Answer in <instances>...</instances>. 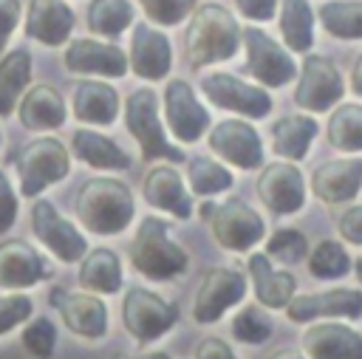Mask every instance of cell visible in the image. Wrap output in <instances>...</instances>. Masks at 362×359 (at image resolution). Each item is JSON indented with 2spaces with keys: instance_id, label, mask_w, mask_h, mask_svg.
<instances>
[{
  "instance_id": "1",
  "label": "cell",
  "mask_w": 362,
  "mask_h": 359,
  "mask_svg": "<svg viewBox=\"0 0 362 359\" xmlns=\"http://www.w3.org/2000/svg\"><path fill=\"white\" fill-rule=\"evenodd\" d=\"M240 37L243 31L238 28L235 17L223 6L206 3L195 8L187 25V37H184V54H187L189 68L232 59L240 45Z\"/></svg>"
},
{
  "instance_id": "12",
  "label": "cell",
  "mask_w": 362,
  "mask_h": 359,
  "mask_svg": "<svg viewBox=\"0 0 362 359\" xmlns=\"http://www.w3.org/2000/svg\"><path fill=\"white\" fill-rule=\"evenodd\" d=\"M31 229L37 235L40 243H45L51 249L54 257H59L62 263H74L79 257H85V237L76 232L74 223H68L57 206L51 201H34L31 206Z\"/></svg>"
},
{
  "instance_id": "3",
  "label": "cell",
  "mask_w": 362,
  "mask_h": 359,
  "mask_svg": "<svg viewBox=\"0 0 362 359\" xmlns=\"http://www.w3.org/2000/svg\"><path fill=\"white\" fill-rule=\"evenodd\" d=\"M130 263L136 266L139 274L150 280H173L187 271L189 257L178 243L170 240L167 220L147 215L139 223V232L130 243Z\"/></svg>"
},
{
  "instance_id": "40",
  "label": "cell",
  "mask_w": 362,
  "mask_h": 359,
  "mask_svg": "<svg viewBox=\"0 0 362 359\" xmlns=\"http://www.w3.org/2000/svg\"><path fill=\"white\" fill-rule=\"evenodd\" d=\"M305 252H308V240L300 229H277L266 243V254L280 263H297L305 257Z\"/></svg>"
},
{
  "instance_id": "22",
  "label": "cell",
  "mask_w": 362,
  "mask_h": 359,
  "mask_svg": "<svg viewBox=\"0 0 362 359\" xmlns=\"http://www.w3.org/2000/svg\"><path fill=\"white\" fill-rule=\"evenodd\" d=\"M308 359H362V336L339 322H320L303 334Z\"/></svg>"
},
{
  "instance_id": "11",
  "label": "cell",
  "mask_w": 362,
  "mask_h": 359,
  "mask_svg": "<svg viewBox=\"0 0 362 359\" xmlns=\"http://www.w3.org/2000/svg\"><path fill=\"white\" fill-rule=\"evenodd\" d=\"M204 96L223 110H235L249 119H263L272 110V96L263 88H255L232 73H206L201 79Z\"/></svg>"
},
{
  "instance_id": "34",
  "label": "cell",
  "mask_w": 362,
  "mask_h": 359,
  "mask_svg": "<svg viewBox=\"0 0 362 359\" xmlns=\"http://www.w3.org/2000/svg\"><path fill=\"white\" fill-rule=\"evenodd\" d=\"M328 144L342 153L362 150V105H339L328 119Z\"/></svg>"
},
{
  "instance_id": "21",
  "label": "cell",
  "mask_w": 362,
  "mask_h": 359,
  "mask_svg": "<svg viewBox=\"0 0 362 359\" xmlns=\"http://www.w3.org/2000/svg\"><path fill=\"white\" fill-rule=\"evenodd\" d=\"M51 277L48 263L25 240L0 243V288H28Z\"/></svg>"
},
{
  "instance_id": "46",
  "label": "cell",
  "mask_w": 362,
  "mask_h": 359,
  "mask_svg": "<svg viewBox=\"0 0 362 359\" xmlns=\"http://www.w3.org/2000/svg\"><path fill=\"white\" fill-rule=\"evenodd\" d=\"M20 20V0H0V51Z\"/></svg>"
},
{
  "instance_id": "24",
  "label": "cell",
  "mask_w": 362,
  "mask_h": 359,
  "mask_svg": "<svg viewBox=\"0 0 362 359\" xmlns=\"http://www.w3.org/2000/svg\"><path fill=\"white\" fill-rule=\"evenodd\" d=\"M74 31V11L62 0H31L25 17V34L42 45H62Z\"/></svg>"
},
{
  "instance_id": "51",
  "label": "cell",
  "mask_w": 362,
  "mask_h": 359,
  "mask_svg": "<svg viewBox=\"0 0 362 359\" xmlns=\"http://www.w3.org/2000/svg\"><path fill=\"white\" fill-rule=\"evenodd\" d=\"M356 277H359V283H362V257L356 260Z\"/></svg>"
},
{
  "instance_id": "4",
  "label": "cell",
  "mask_w": 362,
  "mask_h": 359,
  "mask_svg": "<svg viewBox=\"0 0 362 359\" xmlns=\"http://www.w3.org/2000/svg\"><path fill=\"white\" fill-rule=\"evenodd\" d=\"M124 122L130 136L141 147V158H167V161H181L184 153L167 141L164 124L158 119V99L150 88H139L127 96L124 102Z\"/></svg>"
},
{
  "instance_id": "27",
  "label": "cell",
  "mask_w": 362,
  "mask_h": 359,
  "mask_svg": "<svg viewBox=\"0 0 362 359\" xmlns=\"http://www.w3.org/2000/svg\"><path fill=\"white\" fill-rule=\"evenodd\" d=\"M17 116L28 130H54L65 122V102L54 88L37 85L23 96Z\"/></svg>"
},
{
  "instance_id": "14",
  "label": "cell",
  "mask_w": 362,
  "mask_h": 359,
  "mask_svg": "<svg viewBox=\"0 0 362 359\" xmlns=\"http://www.w3.org/2000/svg\"><path fill=\"white\" fill-rule=\"evenodd\" d=\"M257 195L274 215H291L305 201V181L303 172L291 161H272L260 170Z\"/></svg>"
},
{
  "instance_id": "6",
  "label": "cell",
  "mask_w": 362,
  "mask_h": 359,
  "mask_svg": "<svg viewBox=\"0 0 362 359\" xmlns=\"http://www.w3.org/2000/svg\"><path fill=\"white\" fill-rule=\"evenodd\" d=\"M201 218L209 220V229H212L215 240L229 252L252 249L266 232L263 218L249 204H243L240 198H229L221 206L204 204L201 206Z\"/></svg>"
},
{
  "instance_id": "47",
  "label": "cell",
  "mask_w": 362,
  "mask_h": 359,
  "mask_svg": "<svg viewBox=\"0 0 362 359\" xmlns=\"http://www.w3.org/2000/svg\"><path fill=\"white\" fill-rule=\"evenodd\" d=\"M195 359H238V356L232 353V348H229L223 339L209 336V339H204V342L195 348Z\"/></svg>"
},
{
  "instance_id": "31",
  "label": "cell",
  "mask_w": 362,
  "mask_h": 359,
  "mask_svg": "<svg viewBox=\"0 0 362 359\" xmlns=\"http://www.w3.org/2000/svg\"><path fill=\"white\" fill-rule=\"evenodd\" d=\"M28 79H31V54L25 48L8 51L0 59V116H8L17 107Z\"/></svg>"
},
{
  "instance_id": "20",
  "label": "cell",
  "mask_w": 362,
  "mask_h": 359,
  "mask_svg": "<svg viewBox=\"0 0 362 359\" xmlns=\"http://www.w3.org/2000/svg\"><path fill=\"white\" fill-rule=\"evenodd\" d=\"M311 189L325 204L354 201L362 189V158H334L311 172Z\"/></svg>"
},
{
  "instance_id": "38",
  "label": "cell",
  "mask_w": 362,
  "mask_h": 359,
  "mask_svg": "<svg viewBox=\"0 0 362 359\" xmlns=\"http://www.w3.org/2000/svg\"><path fill=\"white\" fill-rule=\"evenodd\" d=\"M232 336L246 345H260L272 336V319L257 305H246L232 319Z\"/></svg>"
},
{
  "instance_id": "49",
  "label": "cell",
  "mask_w": 362,
  "mask_h": 359,
  "mask_svg": "<svg viewBox=\"0 0 362 359\" xmlns=\"http://www.w3.org/2000/svg\"><path fill=\"white\" fill-rule=\"evenodd\" d=\"M116 359H170L164 351H147V353H119Z\"/></svg>"
},
{
  "instance_id": "41",
  "label": "cell",
  "mask_w": 362,
  "mask_h": 359,
  "mask_svg": "<svg viewBox=\"0 0 362 359\" xmlns=\"http://www.w3.org/2000/svg\"><path fill=\"white\" fill-rule=\"evenodd\" d=\"M139 3L147 11V17L156 20L158 25H175L195 8V0H139Z\"/></svg>"
},
{
  "instance_id": "43",
  "label": "cell",
  "mask_w": 362,
  "mask_h": 359,
  "mask_svg": "<svg viewBox=\"0 0 362 359\" xmlns=\"http://www.w3.org/2000/svg\"><path fill=\"white\" fill-rule=\"evenodd\" d=\"M337 229L342 235L345 243H354V246H362V206H351L339 215L337 220Z\"/></svg>"
},
{
  "instance_id": "29",
  "label": "cell",
  "mask_w": 362,
  "mask_h": 359,
  "mask_svg": "<svg viewBox=\"0 0 362 359\" xmlns=\"http://www.w3.org/2000/svg\"><path fill=\"white\" fill-rule=\"evenodd\" d=\"M74 155H79L85 164L96 170H130L133 158L107 136L93 133V130H76L71 139Z\"/></svg>"
},
{
  "instance_id": "8",
  "label": "cell",
  "mask_w": 362,
  "mask_h": 359,
  "mask_svg": "<svg viewBox=\"0 0 362 359\" xmlns=\"http://www.w3.org/2000/svg\"><path fill=\"white\" fill-rule=\"evenodd\" d=\"M246 294V277L238 269H209L198 286L195 302H192V319L201 325H212L223 317L226 308L238 305Z\"/></svg>"
},
{
  "instance_id": "30",
  "label": "cell",
  "mask_w": 362,
  "mask_h": 359,
  "mask_svg": "<svg viewBox=\"0 0 362 359\" xmlns=\"http://www.w3.org/2000/svg\"><path fill=\"white\" fill-rule=\"evenodd\" d=\"M79 286L99 294H113L122 288V260L110 249H93L79 266Z\"/></svg>"
},
{
  "instance_id": "33",
  "label": "cell",
  "mask_w": 362,
  "mask_h": 359,
  "mask_svg": "<svg viewBox=\"0 0 362 359\" xmlns=\"http://www.w3.org/2000/svg\"><path fill=\"white\" fill-rule=\"evenodd\" d=\"M320 23L331 37L359 40L362 37V0H331L320 6Z\"/></svg>"
},
{
  "instance_id": "23",
  "label": "cell",
  "mask_w": 362,
  "mask_h": 359,
  "mask_svg": "<svg viewBox=\"0 0 362 359\" xmlns=\"http://www.w3.org/2000/svg\"><path fill=\"white\" fill-rule=\"evenodd\" d=\"M141 195H144V201H147L150 206L164 209V212H170V215H175V218H181V220H187V218L192 215V198H189V192L184 189L181 175H178L173 167H164V164L153 167V170L147 172V178H144Z\"/></svg>"
},
{
  "instance_id": "37",
  "label": "cell",
  "mask_w": 362,
  "mask_h": 359,
  "mask_svg": "<svg viewBox=\"0 0 362 359\" xmlns=\"http://www.w3.org/2000/svg\"><path fill=\"white\" fill-rule=\"evenodd\" d=\"M187 178H189V187L195 195H215V192H223L232 187V172L209 155L189 158Z\"/></svg>"
},
{
  "instance_id": "19",
  "label": "cell",
  "mask_w": 362,
  "mask_h": 359,
  "mask_svg": "<svg viewBox=\"0 0 362 359\" xmlns=\"http://www.w3.org/2000/svg\"><path fill=\"white\" fill-rule=\"evenodd\" d=\"M71 73H99V76H124L130 62L119 45L96 42V40H74L62 57Z\"/></svg>"
},
{
  "instance_id": "9",
  "label": "cell",
  "mask_w": 362,
  "mask_h": 359,
  "mask_svg": "<svg viewBox=\"0 0 362 359\" xmlns=\"http://www.w3.org/2000/svg\"><path fill=\"white\" fill-rule=\"evenodd\" d=\"M243 45H246V71L266 88H283L294 79V59L288 51H283L280 42H274L260 28H243Z\"/></svg>"
},
{
  "instance_id": "36",
  "label": "cell",
  "mask_w": 362,
  "mask_h": 359,
  "mask_svg": "<svg viewBox=\"0 0 362 359\" xmlns=\"http://www.w3.org/2000/svg\"><path fill=\"white\" fill-rule=\"evenodd\" d=\"M348 269H351V257H348L345 246L337 240L325 237L308 252V271L317 280H339L348 274Z\"/></svg>"
},
{
  "instance_id": "25",
  "label": "cell",
  "mask_w": 362,
  "mask_h": 359,
  "mask_svg": "<svg viewBox=\"0 0 362 359\" xmlns=\"http://www.w3.org/2000/svg\"><path fill=\"white\" fill-rule=\"evenodd\" d=\"M249 274L255 283V297L266 308H286L294 300V277L288 271H277L269 263V254H252L249 257Z\"/></svg>"
},
{
  "instance_id": "18",
  "label": "cell",
  "mask_w": 362,
  "mask_h": 359,
  "mask_svg": "<svg viewBox=\"0 0 362 359\" xmlns=\"http://www.w3.org/2000/svg\"><path fill=\"white\" fill-rule=\"evenodd\" d=\"M173 48L164 31H158L150 23H136L133 40H130V68L136 76L156 82L170 73Z\"/></svg>"
},
{
  "instance_id": "2",
  "label": "cell",
  "mask_w": 362,
  "mask_h": 359,
  "mask_svg": "<svg viewBox=\"0 0 362 359\" xmlns=\"http://www.w3.org/2000/svg\"><path fill=\"white\" fill-rule=\"evenodd\" d=\"M76 218L93 235H119L133 220V195L116 178H93L76 195Z\"/></svg>"
},
{
  "instance_id": "48",
  "label": "cell",
  "mask_w": 362,
  "mask_h": 359,
  "mask_svg": "<svg viewBox=\"0 0 362 359\" xmlns=\"http://www.w3.org/2000/svg\"><path fill=\"white\" fill-rule=\"evenodd\" d=\"M351 90H354L356 96H362V54L356 57L354 71H351Z\"/></svg>"
},
{
  "instance_id": "5",
  "label": "cell",
  "mask_w": 362,
  "mask_h": 359,
  "mask_svg": "<svg viewBox=\"0 0 362 359\" xmlns=\"http://www.w3.org/2000/svg\"><path fill=\"white\" fill-rule=\"evenodd\" d=\"M20 192L37 198L45 187L62 181L71 172V155L57 139H34L17 153Z\"/></svg>"
},
{
  "instance_id": "17",
  "label": "cell",
  "mask_w": 362,
  "mask_h": 359,
  "mask_svg": "<svg viewBox=\"0 0 362 359\" xmlns=\"http://www.w3.org/2000/svg\"><path fill=\"white\" fill-rule=\"evenodd\" d=\"M51 305L62 314V322L82 339H102L107 331V308L93 294H68L65 288L51 291Z\"/></svg>"
},
{
  "instance_id": "7",
  "label": "cell",
  "mask_w": 362,
  "mask_h": 359,
  "mask_svg": "<svg viewBox=\"0 0 362 359\" xmlns=\"http://www.w3.org/2000/svg\"><path fill=\"white\" fill-rule=\"evenodd\" d=\"M122 322L139 345H147L164 336L178 322V308L167 302L164 297L141 286H133L122 300Z\"/></svg>"
},
{
  "instance_id": "35",
  "label": "cell",
  "mask_w": 362,
  "mask_h": 359,
  "mask_svg": "<svg viewBox=\"0 0 362 359\" xmlns=\"http://www.w3.org/2000/svg\"><path fill=\"white\" fill-rule=\"evenodd\" d=\"M133 23L130 0H93L88 6V28L99 37H119Z\"/></svg>"
},
{
  "instance_id": "13",
  "label": "cell",
  "mask_w": 362,
  "mask_h": 359,
  "mask_svg": "<svg viewBox=\"0 0 362 359\" xmlns=\"http://www.w3.org/2000/svg\"><path fill=\"white\" fill-rule=\"evenodd\" d=\"M164 110H167V124H170L173 136L178 141H184V144L198 141L209 127V113L198 102L192 85L184 82V79L167 82V88H164Z\"/></svg>"
},
{
  "instance_id": "10",
  "label": "cell",
  "mask_w": 362,
  "mask_h": 359,
  "mask_svg": "<svg viewBox=\"0 0 362 359\" xmlns=\"http://www.w3.org/2000/svg\"><path fill=\"white\" fill-rule=\"evenodd\" d=\"M342 93H345L342 76L334 68V62L320 57V54H308L303 59V68H300V82L294 88V102L303 110L322 113V110L334 107L342 99Z\"/></svg>"
},
{
  "instance_id": "32",
  "label": "cell",
  "mask_w": 362,
  "mask_h": 359,
  "mask_svg": "<svg viewBox=\"0 0 362 359\" xmlns=\"http://www.w3.org/2000/svg\"><path fill=\"white\" fill-rule=\"evenodd\" d=\"M280 31L291 51L305 54L314 42V17L308 0H283L280 3Z\"/></svg>"
},
{
  "instance_id": "39",
  "label": "cell",
  "mask_w": 362,
  "mask_h": 359,
  "mask_svg": "<svg viewBox=\"0 0 362 359\" xmlns=\"http://www.w3.org/2000/svg\"><path fill=\"white\" fill-rule=\"evenodd\" d=\"M23 345L34 359H51L57 348V328L48 317H37L23 328Z\"/></svg>"
},
{
  "instance_id": "42",
  "label": "cell",
  "mask_w": 362,
  "mask_h": 359,
  "mask_svg": "<svg viewBox=\"0 0 362 359\" xmlns=\"http://www.w3.org/2000/svg\"><path fill=\"white\" fill-rule=\"evenodd\" d=\"M31 311H34V302L25 294H6V297H0V334L23 325L31 317Z\"/></svg>"
},
{
  "instance_id": "44",
  "label": "cell",
  "mask_w": 362,
  "mask_h": 359,
  "mask_svg": "<svg viewBox=\"0 0 362 359\" xmlns=\"http://www.w3.org/2000/svg\"><path fill=\"white\" fill-rule=\"evenodd\" d=\"M17 218V198H14V189L6 178V172L0 170V232H6Z\"/></svg>"
},
{
  "instance_id": "15",
  "label": "cell",
  "mask_w": 362,
  "mask_h": 359,
  "mask_svg": "<svg viewBox=\"0 0 362 359\" xmlns=\"http://www.w3.org/2000/svg\"><path fill=\"white\" fill-rule=\"evenodd\" d=\"M209 147L223 161L235 164L238 170H255L263 161V141H260L257 130L240 119L218 122L209 133Z\"/></svg>"
},
{
  "instance_id": "50",
  "label": "cell",
  "mask_w": 362,
  "mask_h": 359,
  "mask_svg": "<svg viewBox=\"0 0 362 359\" xmlns=\"http://www.w3.org/2000/svg\"><path fill=\"white\" fill-rule=\"evenodd\" d=\"M269 359H305V356L297 353V351H291V348H280V351H274Z\"/></svg>"
},
{
  "instance_id": "26",
  "label": "cell",
  "mask_w": 362,
  "mask_h": 359,
  "mask_svg": "<svg viewBox=\"0 0 362 359\" xmlns=\"http://www.w3.org/2000/svg\"><path fill=\"white\" fill-rule=\"evenodd\" d=\"M119 113V93L105 82H79L74 90V116L88 124H113Z\"/></svg>"
},
{
  "instance_id": "28",
  "label": "cell",
  "mask_w": 362,
  "mask_h": 359,
  "mask_svg": "<svg viewBox=\"0 0 362 359\" xmlns=\"http://www.w3.org/2000/svg\"><path fill=\"white\" fill-rule=\"evenodd\" d=\"M314 136H317V122L305 113H291L272 124V147L277 155H283L288 161L303 158L308 153Z\"/></svg>"
},
{
  "instance_id": "45",
  "label": "cell",
  "mask_w": 362,
  "mask_h": 359,
  "mask_svg": "<svg viewBox=\"0 0 362 359\" xmlns=\"http://www.w3.org/2000/svg\"><path fill=\"white\" fill-rule=\"evenodd\" d=\"M238 11L249 20H272L274 17V8H277V0H235Z\"/></svg>"
},
{
  "instance_id": "16",
  "label": "cell",
  "mask_w": 362,
  "mask_h": 359,
  "mask_svg": "<svg viewBox=\"0 0 362 359\" xmlns=\"http://www.w3.org/2000/svg\"><path fill=\"white\" fill-rule=\"evenodd\" d=\"M291 322H311L322 317H362V291L356 288H331L317 294H300L286 305Z\"/></svg>"
}]
</instances>
